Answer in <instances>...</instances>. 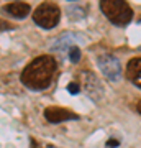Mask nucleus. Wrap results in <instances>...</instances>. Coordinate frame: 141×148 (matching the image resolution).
Returning <instances> with one entry per match:
<instances>
[{"mask_svg": "<svg viewBox=\"0 0 141 148\" xmlns=\"http://www.w3.org/2000/svg\"><path fill=\"white\" fill-rule=\"evenodd\" d=\"M56 69H58V63L52 56H49V54L38 56L23 69L20 79L23 86L28 89L44 90L51 86Z\"/></svg>", "mask_w": 141, "mask_h": 148, "instance_id": "f257e3e1", "label": "nucleus"}, {"mask_svg": "<svg viewBox=\"0 0 141 148\" xmlns=\"http://www.w3.org/2000/svg\"><path fill=\"white\" fill-rule=\"evenodd\" d=\"M100 8L105 13V16L113 25H118V27L128 25L133 18L131 7L121 0H104V2H100Z\"/></svg>", "mask_w": 141, "mask_h": 148, "instance_id": "f03ea898", "label": "nucleus"}, {"mask_svg": "<svg viewBox=\"0 0 141 148\" xmlns=\"http://www.w3.org/2000/svg\"><path fill=\"white\" fill-rule=\"evenodd\" d=\"M59 18H61V10H59V7L54 5V3H49V2L41 3V5L35 10V13H33L35 23L40 25L41 28H44V30L54 28L59 23Z\"/></svg>", "mask_w": 141, "mask_h": 148, "instance_id": "7ed1b4c3", "label": "nucleus"}, {"mask_svg": "<svg viewBox=\"0 0 141 148\" xmlns=\"http://www.w3.org/2000/svg\"><path fill=\"white\" fill-rule=\"evenodd\" d=\"M97 66L100 68L102 74H104L105 77L112 82H116V81H120L121 77V64H120V59L113 56V54H100L99 58H97Z\"/></svg>", "mask_w": 141, "mask_h": 148, "instance_id": "20e7f679", "label": "nucleus"}, {"mask_svg": "<svg viewBox=\"0 0 141 148\" xmlns=\"http://www.w3.org/2000/svg\"><path fill=\"white\" fill-rule=\"evenodd\" d=\"M80 84H82V89L92 99H95V101L102 99V95H104V86H102V82L99 81V77L94 73H89V71L80 73Z\"/></svg>", "mask_w": 141, "mask_h": 148, "instance_id": "39448f33", "label": "nucleus"}, {"mask_svg": "<svg viewBox=\"0 0 141 148\" xmlns=\"http://www.w3.org/2000/svg\"><path fill=\"white\" fill-rule=\"evenodd\" d=\"M44 119L51 123H61V122L66 120H76L77 115L63 109V107H46L44 109Z\"/></svg>", "mask_w": 141, "mask_h": 148, "instance_id": "423d86ee", "label": "nucleus"}, {"mask_svg": "<svg viewBox=\"0 0 141 148\" xmlns=\"http://www.w3.org/2000/svg\"><path fill=\"white\" fill-rule=\"evenodd\" d=\"M79 40H80V36L76 35V33H72V32L63 33V35H59L58 38H54V40H52L49 49H51V51H66L67 48L71 49L72 45L76 41H79Z\"/></svg>", "mask_w": 141, "mask_h": 148, "instance_id": "0eeeda50", "label": "nucleus"}, {"mask_svg": "<svg viewBox=\"0 0 141 148\" xmlns=\"http://www.w3.org/2000/svg\"><path fill=\"white\" fill-rule=\"evenodd\" d=\"M30 10H31L30 3H25V2H12V3L3 7V12L8 13L10 16H13V18H16V20L26 18L28 13H30Z\"/></svg>", "mask_w": 141, "mask_h": 148, "instance_id": "6e6552de", "label": "nucleus"}, {"mask_svg": "<svg viewBox=\"0 0 141 148\" xmlns=\"http://www.w3.org/2000/svg\"><path fill=\"white\" fill-rule=\"evenodd\" d=\"M126 77L141 89V58L131 59L126 66Z\"/></svg>", "mask_w": 141, "mask_h": 148, "instance_id": "1a4fd4ad", "label": "nucleus"}, {"mask_svg": "<svg viewBox=\"0 0 141 148\" xmlns=\"http://www.w3.org/2000/svg\"><path fill=\"white\" fill-rule=\"evenodd\" d=\"M69 59L72 61V63H77L79 59H80V49L77 46H72L69 49Z\"/></svg>", "mask_w": 141, "mask_h": 148, "instance_id": "9d476101", "label": "nucleus"}, {"mask_svg": "<svg viewBox=\"0 0 141 148\" xmlns=\"http://www.w3.org/2000/svg\"><path fill=\"white\" fill-rule=\"evenodd\" d=\"M67 90L71 92V94H79V90H80V86H79L77 82H71V84L67 86Z\"/></svg>", "mask_w": 141, "mask_h": 148, "instance_id": "9b49d317", "label": "nucleus"}, {"mask_svg": "<svg viewBox=\"0 0 141 148\" xmlns=\"http://www.w3.org/2000/svg\"><path fill=\"white\" fill-rule=\"evenodd\" d=\"M12 25L10 23H7L5 20H0V30H2V32H5V30H12Z\"/></svg>", "mask_w": 141, "mask_h": 148, "instance_id": "f8f14e48", "label": "nucleus"}, {"mask_svg": "<svg viewBox=\"0 0 141 148\" xmlns=\"http://www.w3.org/2000/svg\"><path fill=\"white\" fill-rule=\"evenodd\" d=\"M116 145H118V142H116V140H108V142H107V147H110V148L116 147Z\"/></svg>", "mask_w": 141, "mask_h": 148, "instance_id": "ddd939ff", "label": "nucleus"}, {"mask_svg": "<svg viewBox=\"0 0 141 148\" xmlns=\"http://www.w3.org/2000/svg\"><path fill=\"white\" fill-rule=\"evenodd\" d=\"M136 109H138V112H140V114H141V101L138 102V106H136Z\"/></svg>", "mask_w": 141, "mask_h": 148, "instance_id": "4468645a", "label": "nucleus"}, {"mask_svg": "<svg viewBox=\"0 0 141 148\" xmlns=\"http://www.w3.org/2000/svg\"><path fill=\"white\" fill-rule=\"evenodd\" d=\"M140 25H141V20H140Z\"/></svg>", "mask_w": 141, "mask_h": 148, "instance_id": "2eb2a0df", "label": "nucleus"}]
</instances>
